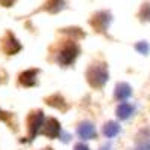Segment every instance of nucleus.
<instances>
[{
	"mask_svg": "<svg viewBox=\"0 0 150 150\" xmlns=\"http://www.w3.org/2000/svg\"><path fill=\"white\" fill-rule=\"evenodd\" d=\"M0 81H2V80H0Z\"/></svg>",
	"mask_w": 150,
	"mask_h": 150,
	"instance_id": "a211bd4d",
	"label": "nucleus"
},
{
	"mask_svg": "<svg viewBox=\"0 0 150 150\" xmlns=\"http://www.w3.org/2000/svg\"><path fill=\"white\" fill-rule=\"evenodd\" d=\"M36 77H38V71L36 69H29V71L23 72L20 75V83L24 87H33L36 84Z\"/></svg>",
	"mask_w": 150,
	"mask_h": 150,
	"instance_id": "6e6552de",
	"label": "nucleus"
},
{
	"mask_svg": "<svg viewBox=\"0 0 150 150\" xmlns=\"http://www.w3.org/2000/svg\"><path fill=\"white\" fill-rule=\"evenodd\" d=\"M132 112H134V107L129 104V102H122L117 110H116V114L120 120H126L132 116Z\"/></svg>",
	"mask_w": 150,
	"mask_h": 150,
	"instance_id": "9d476101",
	"label": "nucleus"
},
{
	"mask_svg": "<svg viewBox=\"0 0 150 150\" xmlns=\"http://www.w3.org/2000/svg\"><path fill=\"white\" fill-rule=\"evenodd\" d=\"M78 53H80L78 45L74 44V42H69V44H66L63 48L60 50L57 62H59L60 65H63V66H69L71 63H74V60L77 59Z\"/></svg>",
	"mask_w": 150,
	"mask_h": 150,
	"instance_id": "f03ea898",
	"label": "nucleus"
},
{
	"mask_svg": "<svg viewBox=\"0 0 150 150\" xmlns=\"http://www.w3.org/2000/svg\"><path fill=\"white\" fill-rule=\"evenodd\" d=\"M135 50H137V51H140L141 54H149L150 47H149L147 42H138V44L135 45Z\"/></svg>",
	"mask_w": 150,
	"mask_h": 150,
	"instance_id": "f8f14e48",
	"label": "nucleus"
},
{
	"mask_svg": "<svg viewBox=\"0 0 150 150\" xmlns=\"http://www.w3.org/2000/svg\"><path fill=\"white\" fill-rule=\"evenodd\" d=\"M143 20H150V5H146L143 8Z\"/></svg>",
	"mask_w": 150,
	"mask_h": 150,
	"instance_id": "ddd939ff",
	"label": "nucleus"
},
{
	"mask_svg": "<svg viewBox=\"0 0 150 150\" xmlns=\"http://www.w3.org/2000/svg\"><path fill=\"white\" fill-rule=\"evenodd\" d=\"M87 81L92 87H102L108 81V71L105 65H92L87 71Z\"/></svg>",
	"mask_w": 150,
	"mask_h": 150,
	"instance_id": "f257e3e1",
	"label": "nucleus"
},
{
	"mask_svg": "<svg viewBox=\"0 0 150 150\" xmlns=\"http://www.w3.org/2000/svg\"><path fill=\"white\" fill-rule=\"evenodd\" d=\"M75 150H90V149L87 147L84 143H80V144H77V146H75Z\"/></svg>",
	"mask_w": 150,
	"mask_h": 150,
	"instance_id": "4468645a",
	"label": "nucleus"
},
{
	"mask_svg": "<svg viewBox=\"0 0 150 150\" xmlns=\"http://www.w3.org/2000/svg\"><path fill=\"white\" fill-rule=\"evenodd\" d=\"M42 126H44V134L47 137H50V138H57V137L62 134L60 123L56 119H48Z\"/></svg>",
	"mask_w": 150,
	"mask_h": 150,
	"instance_id": "39448f33",
	"label": "nucleus"
},
{
	"mask_svg": "<svg viewBox=\"0 0 150 150\" xmlns=\"http://www.w3.org/2000/svg\"><path fill=\"white\" fill-rule=\"evenodd\" d=\"M21 50V45H20V42L15 39L14 36H12L11 33L5 38V41H3V51L6 53V54H9V56H12V54H15V53H18Z\"/></svg>",
	"mask_w": 150,
	"mask_h": 150,
	"instance_id": "0eeeda50",
	"label": "nucleus"
},
{
	"mask_svg": "<svg viewBox=\"0 0 150 150\" xmlns=\"http://www.w3.org/2000/svg\"><path fill=\"white\" fill-rule=\"evenodd\" d=\"M114 95H116V98L119 99V101H126V99L132 95V89H131V86L126 84V83H119L116 86Z\"/></svg>",
	"mask_w": 150,
	"mask_h": 150,
	"instance_id": "1a4fd4ad",
	"label": "nucleus"
},
{
	"mask_svg": "<svg viewBox=\"0 0 150 150\" xmlns=\"http://www.w3.org/2000/svg\"><path fill=\"white\" fill-rule=\"evenodd\" d=\"M104 135L107 138H114V137L120 132V126L116 123V122H108L104 125V129H102Z\"/></svg>",
	"mask_w": 150,
	"mask_h": 150,
	"instance_id": "9b49d317",
	"label": "nucleus"
},
{
	"mask_svg": "<svg viewBox=\"0 0 150 150\" xmlns=\"http://www.w3.org/2000/svg\"><path fill=\"white\" fill-rule=\"evenodd\" d=\"M135 150H150V129H141L137 134Z\"/></svg>",
	"mask_w": 150,
	"mask_h": 150,
	"instance_id": "20e7f679",
	"label": "nucleus"
},
{
	"mask_svg": "<svg viewBox=\"0 0 150 150\" xmlns=\"http://www.w3.org/2000/svg\"><path fill=\"white\" fill-rule=\"evenodd\" d=\"M77 132H78V137L83 140H92L96 137V129L93 126V123H90V122H83L78 126Z\"/></svg>",
	"mask_w": 150,
	"mask_h": 150,
	"instance_id": "423d86ee",
	"label": "nucleus"
},
{
	"mask_svg": "<svg viewBox=\"0 0 150 150\" xmlns=\"http://www.w3.org/2000/svg\"><path fill=\"white\" fill-rule=\"evenodd\" d=\"M0 119H6V112H3V111H0Z\"/></svg>",
	"mask_w": 150,
	"mask_h": 150,
	"instance_id": "2eb2a0df",
	"label": "nucleus"
},
{
	"mask_svg": "<svg viewBox=\"0 0 150 150\" xmlns=\"http://www.w3.org/2000/svg\"><path fill=\"white\" fill-rule=\"evenodd\" d=\"M44 150H53V149H44Z\"/></svg>",
	"mask_w": 150,
	"mask_h": 150,
	"instance_id": "f3484780",
	"label": "nucleus"
},
{
	"mask_svg": "<svg viewBox=\"0 0 150 150\" xmlns=\"http://www.w3.org/2000/svg\"><path fill=\"white\" fill-rule=\"evenodd\" d=\"M27 125H29V140H33L35 137L39 134L42 125H44V112L42 111L32 112L29 116Z\"/></svg>",
	"mask_w": 150,
	"mask_h": 150,
	"instance_id": "7ed1b4c3",
	"label": "nucleus"
},
{
	"mask_svg": "<svg viewBox=\"0 0 150 150\" xmlns=\"http://www.w3.org/2000/svg\"><path fill=\"white\" fill-rule=\"evenodd\" d=\"M101 150H110V146H104V147H102Z\"/></svg>",
	"mask_w": 150,
	"mask_h": 150,
	"instance_id": "dca6fc26",
	"label": "nucleus"
}]
</instances>
